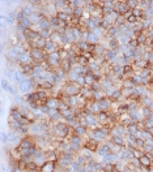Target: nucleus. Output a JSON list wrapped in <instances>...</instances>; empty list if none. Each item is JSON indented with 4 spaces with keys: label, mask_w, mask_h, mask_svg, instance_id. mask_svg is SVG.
Masks as SVG:
<instances>
[{
    "label": "nucleus",
    "mask_w": 153,
    "mask_h": 172,
    "mask_svg": "<svg viewBox=\"0 0 153 172\" xmlns=\"http://www.w3.org/2000/svg\"><path fill=\"white\" fill-rule=\"evenodd\" d=\"M54 134L60 140H65L72 134V128L68 125V123L62 121V123H56L54 127Z\"/></svg>",
    "instance_id": "1"
},
{
    "label": "nucleus",
    "mask_w": 153,
    "mask_h": 172,
    "mask_svg": "<svg viewBox=\"0 0 153 172\" xmlns=\"http://www.w3.org/2000/svg\"><path fill=\"white\" fill-rule=\"evenodd\" d=\"M63 91L67 97H79L81 94V86H80L77 82H69L65 81L62 86Z\"/></svg>",
    "instance_id": "2"
},
{
    "label": "nucleus",
    "mask_w": 153,
    "mask_h": 172,
    "mask_svg": "<svg viewBox=\"0 0 153 172\" xmlns=\"http://www.w3.org/2000/svg\"><path fill=\"white\" fill-rule=\"evenodd\" d=\"M30 54H32L34 64H42V63H45L46 59H47V54L45 52V50L33 48V50H30Z\"/></svg>",
    "instance_id": "3"
},
{
    "label": "nucleus",
    "mask_w": 153,
    "mask_h": 172,
    "mask_svg": "<svg viewBox=\"0 0 153 172\" xmlns=\"http://www.w3.org/2000/svg\"><path fill=\"white\" fill-rule=\"evenodd\" d=\"M17 147L20 149V150L37 147V146H35V137H34V136H25V137H22L21 141H20V145Z\"/></svg>",
    "instance_id": "4"
},
{
    "label": "nucleus",
    "mask_w": 153,
    "mask_h": 172,
    "mask_svg": "<svg viewBox=\"0 0 153 172\" xmlns=\"http://www.w3.org/2000/svg\"><path fill=\"white\" fill-rule=\"evenodd\" d=\"M17 64H18V65L34 64V61H33V58H32L30 51H25L24 54L20 55V56H18V60H17Z\"/></svg>",
    "instance_id": "5"
},
{
    "label": "nucleus",
    "mask_w": 153,
    "mask_h": 172,
    "mask_svg": "<svg viewBox=\"0 0 153 172\" xmlns=\"http://www.w3.org/2000/svg\"><path fill=\"white\" fill-rule=\"evenodd\" d=\"M114 11L118 13V15H126V13L129 11V8L127 5V0H124V1H116L115 0Z\"/></svg>",
    "instance_id": "6"
},
{
    "label": "nucleus",
    "mask_w": 153,
    "mask_h": 172,
    "mask_svg": "<svg viewBox=\"0 0 153 172\" xmlns=\"http://www.w3.org/2000/svg\"><path fill=\"white\" fill-rule=\"evenodd\" d=\"M59 103H60V99H58L56 97H49L46 99V107L50 108V110H58Z\"/></svg>",
    "instance_id": "7"
},
{
    "label": "nucleus",
    "mask_w": 153,
    "mask_h": 172,
    "mask_svg": "<svg viewBox=\"0 0 153 172\" xmlns=\"http://www.w3.org/2000/svg\"><path fill=\"white\" fill-rule=\"evenodd\" d=\"M99 146V144L97 141H94V140H92V138H85V144H84V147L85 149H88V150H90L93 151V153H97V149Z\"/></svg>",
    "instance_id": "8"
},
{
    "label": "nucleus",
    "mask_w": 153,
    "mask_h": 172,
    "mask_svg": "<svg viewBox=\"0 0 153 172\" xmlns=\"http://www.w3.org/2000/svg\"><path fill=\"white\" fill-rule=\"evenodd\" d=\"M96 154L99 155V157H102V158H105V157H107V155L111 154V150H110V147L106 145V142H104V144H99Z\"/></svg>",
    "instance_id": "9"
},
{
    "label": "nucleus",
    "mask_w": 153,
    "mask_h": 172,
    "mask_svg": "<svg viewBox=\"0 0 153 172\" xmlns=\"http://www.w3.org/2000/svg\"><path fill=\"white\" fill-rule=\"evenodd\" d=\"M72 133L76 136H80L82 138H88V133H89V129L86 127H82V125H79L75 129H72Z\"/></svg>",
    "instance_id": "10"
},
{
    "label": "nucleus",
    "mask_w": 153,
    "mask_h": 172,
    "mask_svg": "<svg viewBox=\"0 0 153 172\" xmlns=\"http://www.w3.org/2000/svg\"><path fill=\"white\" fill-rule=\"evenodd\" d=\"M24 35H25L26 42H34V41H37V39L41 37V35H39V33H35V31L30 30V29L25 30V31H24Z\"/></svg>",
    "instance_id": "11"
},
{
    "label": "nucleus",
    "mask_w": 153,
    "mask_h": 172,
    "mask_svg": "<svg viewBox=\"0 0 153 172\" xmlns=\"http://www.w3.org/2000/svg\"><path fill=\"white\" fill-rule=\"evenodd\" d=\"M56 170V162H46L43 166L39 168V172H55Z\"/></svg>",
    "instance_id": "12"
},
{
    "label": "nucleus",
    "mask_w": 153,
    "mask_h": 172,
    "mask_svg": "<svg viewBox=\"0 0 153 172\" xmlns=\"http://www.w3.org/2000/svg\"><path fill=\"white\" fill-rule=\"evenodd\" d=\"M98 103H99V107H101V111H105V112L111 111V103H113V101H111L110 98L102 99V101H99Z\"/></svg>",
    "instance_id": "13"
},
{
    "label": "nucleus",
    "mask_w": 153,
    "mask_h": 172,
    "mask_svg": "<svg viewBox=\"0 0 153 172\" xmlns=\"http://www.w3.org/2000/svg\"><path fill=\"white\" fill-rule=\"evenodd\" d=\"M34 65L35 64H26V65H20V71L24 73L26 77H29V76H33L34 73Z\"/></svg>",
    "instance_id": "14"
},
{
    "label": "nucleus",
    "mask_w": 153,
    "mask_h": 172,
    "mask_svg": "<svg viewBox=\"0 0 153 172\" xmlns=\"http://www.w3.org/2000/svg\"><path fill=\"white\" fill-rule=\"evenodd\" d=\"M106 47H104V44H96L94 46V48H93V55H94V58H98V56H105V54H106Z\"/></svg>",
    "instance_id": "15"
},
{
    "label": "nucleus",
    "mask_w": 153,
    "mask_h": 172,
    "mask_svg": "<svg viewBox=\"0 0 153 172\" xmlns=\"http://www.w3.org/2000/svg\"><path fill=\"white\" fill-rule=\"evenodd\" d=\"M110 141L114 142L115 145L122 146V147H127V138H124V137H121V136H113V137H110Z\"/></svg>",
    "instance_id": "16"
},
{
    "label": "nucleus",
    "mask_w": 153,
    "mask_h": 172,
    "mask_svg": "<svg viewBox=\"0 0 153 172\" xmlns=\"http://www.w3.org/2000/svg\"><path fill=\"white\" fill-rule=\"evenodd\" d=\"M81 95L86 101H93V90L89 86H82L81 87Z\"/></svg>",
    "instance_id": "17"
},
{
    "label": "nucleus",
    "mask_w": 153,
    "mask_h": 172,
    "mask_svg": "<svg viewBox=\"0 0 153 172\" xmlns=\"http://www.w3.org/2000/svg\"><path fill=\"white\" fill-rule=\"evenodd\" d=\"M46 154V159L47 162H58L59 160V157H58V153H56V150H46L45 151Z\"/></svg>",
    "instance_id": "18"
},
{
    "label": "nucleus",
    "mask_w": 153,
    "mask_h": 172,
    "mask_svg": "<svg viewBox=\"0 0 153 172\" xmlns=\"http://www.w3.org/2000/svg\"><path fill=\"white\" fill-rule=\"evenodd\" d=\"M63 101H64L71 108H77L79 107V97H65Z\"/></svg>",
    "instance_id": "19"
},
{
    "label": "nucleus",
    "mask_w": 153,
    "mask_h": 172,
    "mask_svg": "<svg viewBox=\"0 0 153 172\" xmlns=\"http://www.w3.org/2000/svg\"><path fill=\"white\" fill-rule=\"evenodd\" d=\"M29 17H30L32 22H33V25H38L39 22L42 21V18L45 17V16H43L41 12H38V11H34V12H33L30 16H29Z\"/></svg>",
    "instance_id": "20"
},
{
    "label": "nucleus",
    "mask_w": 153,
    "mask_h": 172,
    "mask_svg": "<svg viewBox=\"0 0 153 172\" xmlns=\"http://www.w3.org/2000/svg\"><path fill=\"white\" fill-rule=\"evenodd\" d=\"M139 162H140V166H141V167H145V168H151L152 164H153V160L148 157L147 154L143 155L140 159H139Z\"/></svg>",
    "instance_id": "21"
},
{
    "label": "nucleus",
    "mask_w": 153,
    "mask_h": 172,
    "mask_svg": "<svg viewBox=\"0 0 153 172\" xmlns=\"http://www.w3.org/2000/svg\"><path fill=\"white\" fill-rule=\"evenodd\" d=\"M107 98V95H106V91L105 90H93V101L96 102H99L102 101V99Z\"/></svg>",
    "instance_id": "22"
},
{
    "label": "nucleus",
    "mask_w": 153,
    "mask_h": 172,
    "mask_svg": "<svg viewBox=\"0 0 153 172\" xmlns=\"http://www.w3.org/2000/svg\"><path fill=\"white\" fill-rule=\"evenodd\" d=\"M60 37H62V34L59 31H51V35H50V38H49V41H51V42H54L55 44H58L59 47H62V43H60Z\"/></svg>",
    "instance_id": "23"
},
{
    "label": "nucleus",
    "mask_w": 153,
    "mask_h": 172,
    "mask_svg": "<svg viewBox=\"0 0 153 172\" xmlns=\"http://www.w3.org/2000/svg\"><path fill=\"white\" fill-rule=\"evenodd\" d=\"M111 72L114 73L115 77H118V78H123V76H124V72H123V67H121V65H111Z\"/></svg>",
    "instance_id": "24"
},
{
    "label": "nucleus",
    "mask_w": 153,
    "mask_h": 172,
    "mask_svg": "<svg viewBox=\"0 0 153 172\" xmlns=\"http://www.w3.org/2000/svg\"><path fill=\"white\" fill-rule=\"evenodd\" d=\"M67 7H68V1H65V0H56V1H55L56 13H59V12H64Z\"/></svg>",
    "instance_id": "25"
},
{
    "label": "nucleus",
    "mask_w": 153,
    "mask_h": 172,
    "mask_svg": "<svg viewBox=\"0 0 153 172\" xmlns=\"http://www.w3.org/2000/svg\"><path fill=\"white\" fill-rule=\"evenodd\" d=\"M89 44H99L101 43V39L97 37V34H94L93 31H89V35H88V41Z\"/></svg>",
    "instance_id": "26"
},
{
    "label": "nucleus",
    "mask_w": 153,
    "mask_h": 172,
    "mask_svg": "<svg viewBox=\"0 0 153 172\" xmlns=\"http://www.w3.org/2000/svg\"><path fill=\"white\" fill-rule=\"evenodd\" d=\"M118 16H119V15H118V13H116V12L114 11V12L111 13V15H109V16H105V17H104V20H105L106 22H109V24H110V25L113 26V25L115 24V21H116V18H118Z\"/></svg>",
    "instance_id": "27"
},
{
    "label": "nucleus",
    "mask_w": 153,
    "mask_h": 172,
    "mask_svg": "<svg viewBox=\"0 0 153 172\" xmlns=\"http://www.w3.org/2000/svg\"><path fill=\"white\" fill-rule=\"evenodd\" d=\"M21 11L24 12V15H25V16H28V17H29V16H30L32 13L34 12V7H33V5L30 4V3H28V4H25V5H22V7H21Z\"/></svg>",
    "instance_id": "28"
},
{
    "label": "nucleus",
    "mask_w": 153,
    "mask_h": 172,
    "mask_svg": "<svg viewBox=\"0 0 153 172\" xmlns=\"http://www.w3.org/2000/svg\"><path fill=\"white\" fill-rule=\"evenodd\" d=\"M42 30H51V24H50V18L49 17H43L42 21L39 22Z\"/></svg>",
    "instance_id": "29"
},
{
    "label": "nucleus",
    "mask_w": 153,
    "mask_h": 172,
    "mask_svg": "<svg viewBox=\"0 0 153 172\" xmlns=\"http://www.w3.org/2000/svg\"><path fill=\"white\" fill-rule=\"evenodd\" d=\"M65 37H67L68 39V42L71 43V44H75V43H77L76 42V38H75V35H74V31H72V28H68L67 30H65Z\"/></svg>",
    "instance_id": "30"
},
{
    "label": "nucleus",
    "mask_w": 153,
    "mask_h": 172,
    "mask_svg": "<svg viewBox=\"0 0 153 172\" xmlns=\"http://www.w3.org/2000/svg\"><path fill=\"white\" fill-rule=\"evenodd\" d=\"M96 82V77H94V74L92 73H88V74H85V86H89V87H92L93 84Z\"/></svg>",
    "instance_id": "31"
},
{
    "label": "nucleus",
    "mask_w": 153,
    "mask_h": 172,
    "mask_svg": "<svg viewBox=\"0 0 153 172\" xmlns=\"http://www.w3.org/2000/svg\"><path fill=\"white\" fill-rule=\"evenodd\" d=\"M60 68L65 72V73L68 74V72H71V69H72V63L69 61V60H62V63H60Z\"/></svg>",
    "instance_id": "32"
},
{
    "label": "nucleus",
    "mask_w": 153,
    "mask_h": 172,
    "mask_svg": "<svg viewBox=\"0 0 153 172\" xmlns=\"http://www.w3.org/2000/svg\"><path fill=\"white\" fill-rule=\"evenodd\" d=\"M126 166H127V162L123 160V159H119V160L115 163V170L118 171V172H124Z\"/></svg>",
    "instance_id": "33"
},
{
    "label": "nucleus",
    "mask_w": 153,
    "mask_h": 172,
    "mask_svg": "<svg viewBox=\"0 0 153 172\" xmlns=\"http://www.w3.org/2000/svg\"><path fill=\"white\" fill-rule=\"evenodd\" d=\"M58 52H59V56H60V60H68L69 56H71V54H69L67 50L63 48V47L59 48V50H58Z\"/></svg>",
    "instance_id": "34"
},
{
    "label": "nucleus",
    "mask_w": 153,
    "mask_h": 172,
    "mask_svg": "<svg viewBox=\"0 0 153 172\" xmlns=\"http://www.w3.org/2000/svg\"><path fill=\"white\" fill-rule=\"evenodd\" d=\"M127 130H128V136H134V137L136 136V133H138V132H140V130H139V128H138V125H136V123L128 125Z\"/></svg>",
    "instance_id": "35"
},
{
    "label": "nucleus",
    "mask_w": 153,
    "mask_h": 172,
    "mask_svg": "<svg viewBox=\"0 0 153 172\" xmlns=\"http://www.w3.org/2000/svg\"><path fill=\"white\" fill-rule=\"evenodd\" d=\"M126 24H127V20H126L124 15H119L118 18H116V21H115V24H114V26L119 28V26H123V25H126Z\"/></svg>",
    "instance_id": "36"
},
{
    "label": "nucleus",
    "mask_w": 153,
    "mask_h": 172,
    "mask_svg": "<svg viewBox=\"0 0 153 172\" xmlns=\"http://www.w3.org/2000/svg\"><path fill=\"white\" fill-rule=\"evenodd\" d=\"M56 17L60 20V21H64V22H68L69 20H71V16H69L67 12H59V13H56Z\"/></svg>",
    "instance_id": "37"
},
{
    "label": "nucleus",
    "mask_w": 153,
    "mask_h": 172,
    "mask_svg": "<svg viewBox=\"0 0 153 172\" xmlns=\"http://www.w3.org/2000/svg\"><path fill=\"white\" fill-rule=\"evenodd\" d=\"M127 64H131V63H129V59L127 58V56H126V55L119 56V59H118V65H121V67H124V65H127Z\"/></svg>",
    "instance_id": "38"
},
{
    "label": "nucleus",
    "mask_w": 153,
    "mask_h": 172,
    "mask_svg": "<svg viewBox=\"0 0 153 172\" xmlns=\"http://www.w3.org/2000/svg\"><path fill=\"white\" fill-rule=\"evenodd\" d=\"M135 85L134 82L131 81V78H128V80H122V89H134Z\"/></svg>",
    "instance_id": "39"
},
{
    "label": "nucleus",
    "mask_w": 153,
    "mask_h": 172,
    "mask_svg": "<svg viewBox=\"0 0 153 172\" xmlns=\"http://www.w3.org/2000/svg\"><path fill=\"white\" fill-rule=\"evenodd\" d=\"M129 150L132 151V155H134V158H136V159H140L143 155H144V151L141 149H129Z\"/></svg>",
    "instance_id": "40"
},
{
    "label": "nucleus",
    "mask_w": 153,
    "mask_h": 172,
    "mask_svg": "<svg viewBox=\"0 0 153 172\" xmlns=\"http://www.w3.org/2000/svg\"><path fill=\"white\" fill-rule=\"evenodd\" d=\"M77 64L82 65V67H88V65H89V60L86 58H84L82 55H79L77 56Z\"/></svg>",
    "instance_id": "41"
},
{
    "label": "nucleus",
    "mask_w": 153,
    "mask_h": 172,
    "mask_svg": "<svg viewBox=\"0 0 153 172\" xmlns=\"http://www.w3.org/2000/svg\"><path fill=\"white\" fill-rule=\"evenodd\" d=\"M25 17H26V16L24 15V12L21 11V8H20V11L16 12V22H17V24H21L22 20H24Z\"/></svg>",
    "instance_id": "42"
},
{
    "label": "nucleus",
    "mask_w": 153,
    "mask_h": 172,
    "mask_svg": "<svg viewBox=\"0 0 153 172\" xmlns=\"http://www.w3.org/2000/svg\"><path fill=\"white\" fill-rule=\"evenodd\" d=\"M84 12H85V9L84 8H75V11H74V17L76 18H81L82 16H84Z\"/></svg>",
    "instance_id": "43"
},
{
    "label": "nucleus",
    "mask_w": 153,
    "mask_h": 172,
    "mask_svg": "<svg viewBox=\"0 0 153 172\" xmlns=\"http://www.w3.org/2000/svg\"><path fill=\"white\" fill-rule=\"evenodd\" d=\"M104 171L105 172H114L115 164L114 163H104Z\"/></svg>",
    "instance_id": "44"
},
{
    "label": "nucleus",
    "mask_w": 153,
    "mask_h": 172,
    "mask_svg": "<svg viewBox=\"0 0 153 172\" xmlns=\"http://www.w3.org/2000/svg\"><path fill=\"white\" fill-rule=\"evenodd\" d=\"M127 5H128V8L132 11V9H135V8L139 7V0H127Z\"/></svg>",
    "instance_id": "45"
},
{
    "label": "nucleus",
    "mask_w": 153,
    "mask_h": 172,
    "mask_svg": "<svg viewBox=\"0 0 153 172\" xmlns=\"http://www.w3.org/2000/svg\"><path fill=\"white\" fill-rule=\"evenodd\" d=\"M21 24L24 25L26 29H30L32 26H33V22H32V20H30V17H28V16H26V17H25L24 20H22V22H21Z\"/></svg>",
    "instance_id": "46"
},
{
    "label": "nucleus",
    "mask_w": 153,
    "mask_h": 172,
    "mask_svg": "<svg viewBox=\"0 0 153 172\" xmlns=\"http://www.w3.org/2000/svg\"><path fill=\"white\" fill-rule=\"evenodd\" d=\"M113 12H114V8H111V7H102V15H104V17L111 15Z\"/></svg>",
    "instance_id": "47"
},
{
    "label": "nucleus",
    "mask_w": 153,
    "mask_h": 172,
    "mask_svg": "<svg viewBox=\"0 0 153 172\" xmlns=\"http://www.w3.org/2000/svg\"><path fill=\"white\" fill-rule=\"evenodd\" d=\"M81 55L84 56V58L88 59L89 61L94 60V55H93V52H92V51H85V52H81Z\"/></svg>",
    "instance_id": "48"
},
{
    "label": "nucleus",
    "mask_w": 153,
    "mask_h": 172,
    "mask_svg": "<svg viewBox=\"0 0 153 172\" xmlns=\"http://www.w3.org/2000/svg\"><path fill=\"white\" fill-rule=\"evenodd\" d=\"M68 108H71L69 106L65 103L64 101H60V103H59V107H58V110L59 111H63V110H68Z\"/></svg>",
    "instance_id": "49"
},
{
    "label": "nucleus",
    "mask_w": 153,
    "mask_h": 172,
    "mask_svg": "<svg viewBox=\"0 0 153 172\" xmlns=\"http://www.w3.org/2000/svg\"><path fill=\"white\" fill-rule=\"evenodd\" d=\"M39 35H41L42 38H45V39H49L50 35H51V30H41Z\"/></svg>",
    "instance_id": "50"
},
{
    "label": "nucleus",
    "mask_w": 153,
    "mask_h": 172,
    "mask_svg": "<svg viewBox=\"0 0 153 172\" xmlns=\"http://www.w3.org/2000/svg\"><path fill=\"white\" fill-rule=\"evenodd\" d=\"M76 82H77L81 87H82V86H85V76L84 74H80L79 77H77V81H76Z\"/></svg>",
    "instance_id": "51"
},
{
    "label": "nucleus",
    "mask_w": 153,
    "mask_h": 172,
    "mask_svg": "<svg viewBox=\"0 0 153 172\" xmlns=\"http://www.w3.org/2000/svg\"><path fill=\"white\" fill-rule=\"evenodd\" d=\"M101 82L99 81H96L94 84H93V86H92V90H101Z\"/></svg>",
    "instance_id": "52"
},
{
    "label": "nucleus",
    "mask_w": 153,
    "mask_h": 172,
    "mask_svg": "<svg viewBox=\"0 0 153 172\" xmlns=\"http://www.w3.org/2000/svg\"><path fill=\"white\" fill-rule=\"evenodd\" d=\"M5 76H7V77H9V80H11V78H15L16 73H13L11 69H7V71H5Z\"/></svg>",
    "instance_id": "53"
},
{
    "label": "nucleus",
    "mask_w": 153,
    "mask_h": 172,
    "mask_svg": "<svg viewBox=\"0 0 153 172\" xmlns=\"http://www.w3.org/2000/svg\"><path fill=\"white\" fill-rule=\"evenodd\" d=\"M30 30H33V31H35V33H41V26H39V24L38 25H33L32 28H30Z\"/></svg>",
    "instance_id": "54"
},
{
    "label": "nucleus",
    "mask_w": 153,
    "mask_h": 172,
    "mask_svg": "<svg viewBox=\"0 0 153 172\" xmlns=\"http://www.w3.org/2000/svg\"><path fill=\"white\" fill-rule=\"evenodd\" d=\"M149 172H153V168H149Z\"/></svg>",
    "instance_id": "55"
}]
</instances>
